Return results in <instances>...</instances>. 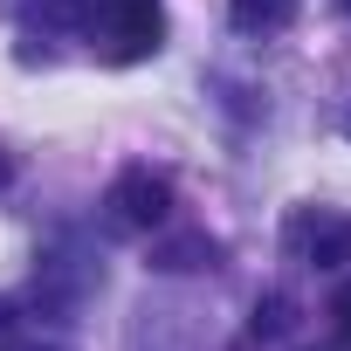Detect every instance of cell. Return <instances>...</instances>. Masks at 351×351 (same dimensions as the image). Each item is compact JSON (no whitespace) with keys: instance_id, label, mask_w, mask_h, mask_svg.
<instances>
[{"instance_id":"obj_1","label":"cell","mask_w":351,"mask_h":351,"mask_svg":"<svg viewBox=\"0 0 351 351\" xmlns=\"http://www.w3.org/2000/svg\"><path fill=\"white\" fill-rule=\"evenodd\" d=\"M158 0H83V35H104L110 62H138L158 49Z\"/></svg>"},{"instance_id":"obj_2","label":"cell","mask_w":351,"mask_h":351,"mask_svg":"<svg viewBox=\"0 0 351 351\" xmlns=\"http://www.w3.org/2000/svg\"><path fill=\"white\" fill-rule=\"evenodd\" d=\"M282 241L310 269H344L351 262V214H337V207H296L289 228H282Z\"/></svg>"},{"instance_id":"obj_3","label":"cell","mask_w":351,"mask_h":351,"mask_svg":"<svg viewBox=\"0 0 351 351\" xmlns=\"http://www.w3.org/2000/svg\"><path fill=\"white\" fill-rule=\"evenodd\" d=\"M104 207H110V221H117V228L152 234V228H165V214H172V180H165V172L131 165V172H117V180H110Z\"/></svg>"},{"instance_id":"obj_4","label":"cell","mask_w":351,"mask_h":351,"mask_svg":"<svg viewBox=\"0 0 351 351\" xmlns=\"http://www.w3.org/2000/svg\"><path fill=\"white\" fill-rule=\"evenodd\" d=\"M152 269H165V276L221 269V241H214V234H200V228H186V234H172V241H158V248H152Z\"/></svg>"},{"instance_id":"obj_5","label":"cell","mask_w":351,"mask_h":351,"mask_svg":"<svg viewBox=\"0 0 351 351\" xmlns=\"http://www.w3.org/2000/svg\"><path fill=\"white\" fill-rule=\"evenodd\" d=\"M228 21L241 35H282L296 21V0H228Z\"/></svg>"},{"instance_id":"obj_6","label":"cell","mask_w":351,"mask_h":351,"mask_svg":"<svg viewBox=\"0 0 351 351\" xmlns=\"http://www.w3.org/2000/svg\"><path fill=\"white\" fill-rule=\"evenodd\" d=\"M282 330H289V296L255 303V337H282Z\"/></svg>"},{"instance_id":"obj_7","label":"cell","mask_w":351,"mask_h":351,"mask_svg":"<svg viewBox=\"0 0 351 351\" xmlns=\"http://www.w3.org/2000/svg\"><path fill=\"white\" fill-rule=\"evenodd\" d=\"M330 317H337V330H344V337H351V282H344V289H337V296H330Z\"/></svg>"},{"instance_id":"obj_8","label":"cell","mask_w":351,"mask_h":351,"mask_svg":"<svg viewBox=\"0 0 351 351\" xmlns=\"http://www.w3.org/2000/svg\"><path fill=\"white\" fill-rule=\"evenodd\" d=\"M8 180H14V165H8V158H0V186H8Z\"/></svg>"},{"instance_id":"obj_9","label":"cell","mask_w":351,"mask_h":351,"mask_svg":"<svg viewBox=\"0 0 351 351\" xmlns=\"http://www.w3.org/2000/svg\"><path fill=\"white\" fill-rule=\"evenodd\" d=\"M344 138H351V110H344Z\"/></svg>"},{"instance_id":"obj_10","label":"cell","mask_w":351,"mask_h":351,"mask_svg":"<svg viewBox=\"0 0 351 351\" xmlns=\"http://www.w3.org/2000/svg\"><path fill=\"white\" fill-rule=\"evenodd\" d=\"M21 351H42V344H21Z\"/></svg>"}]
</instances>
